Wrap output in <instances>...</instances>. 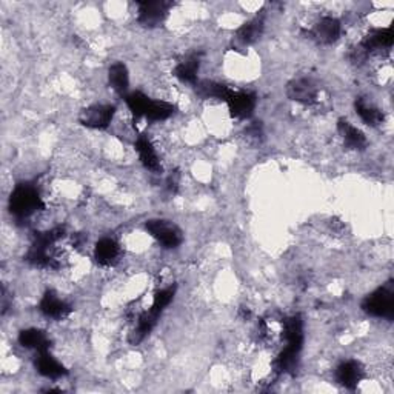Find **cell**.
<instances>
[{"label": "cell", "mask_w": 394, "mask_h": 394, "mask_svg": "<svg viewBox=\"0 0 394 394\" xmlns=\"http://www.w3.org/2000/svg\"><path fill=\"white\" fill-rule=\"evenodd\" d=\"M45 208L34 185L19 184L10 196V211L17 217H29L36 211Z\"/></svg>", "instance_id": "1"}, {"label": "cell", "mask_w": 394, "mask_h": 394, "mask_svg": "<svg viewBox=\"0 0 394 394\" xmlns=\"http://www.w3.org/2000/svg\"><path fill=\"white\" fill-rule=\"evenodd\" d=\"M368 315L374 317L391 319L394 315V291L391 285H385L382 288H378L370 296L365 299L362 305Z\"/></svg>", "instance_id": "2"}, {"label": "cell", "mask_w": 394, "mask_h": 394, "mask_svg": "<svg viewBox=\"0 0 394 394\" xmlns=\"http://www.w3.org/2000/svg\"><path fill=\"white\" fill-rule=\"evenodd\" d=\"M147 231L165 248H176L182 243V231L176 225L167 221H148Z\"/></svg>", "instance_id": "3"}, {"label": "cell", "mask_w": 394, "mask_h": 394, "mask_svg": "<svg viewBox=\"0 0 394 394\" xmlns=\"http://www.w3.org/2000/svg\"><path fill=\"white\" fill-rule=\"evenodd\" d=\"M116 108L112 105H93L82 111L80 114V123L86 128L105 130L114 117Z\"/></svg>", "instance_id": "4"}, {"label": "cell", "mask_w": 394, "mask_h": 394, "mask_svg": "<svg viewBox=\"0 0 394 394\" xmlns=\"http://www.w3.org/2000/svg\"><path fill=\"white\" fill-rule=\"evenodd\" d=\"M228 105L231 116L236 119H248L256 108V96L249 91H233L225 100Z\"/></svg>", "instance_id": "5"}, {"label": "cell", "mask_w": 394, "mask_h": 394, "mask_svg": "<svg viewBox=\"0 0 394 394\" xmlns=\"http://www.w3.org/2000/svg\"><path fill=\"white\" fill-rule=\"evenodd\" d=\"M171 3L168 2H140L137 21H139V23L143 25V27H158V25L165 21Z\"/></svg>", "instance_id": "6"}, {"label": "cell", "mask_w": 394, "mask_h": 394, "mask_svg": "<svg viewBox=\"0 0 394 394\" xmlns=\"http://www.w3.org/2000/svg\"><path fill=\"white\" fill-rule=\"evenodd\" d=\"M286 96L295 102L304 105H312L317 102V86L310 79H295L286 85Z\"/></svg>", "instance_id": "7"}, {"label": "cell", "mask_w": 394, "mask_h": 394, "mask_svg": "<svg viewBox=\"0 0 394 394\" xmlns=\"http://www.w3.org/2000/svg\"><path fill=\"white\" fill-rule=\"evenodd\" d=\"M341 33L342 25L336 17H323L315 25V28L308 34L311 36V39L322 43V45H330V43H334L339 39Z\"/></svg>", "instance_id": "8"}, {"label": "cell", "mask_w": 394, "mask_h": 394, "mask_svg": "<svg viewBox=\"0 0 394 394\" xmlns=\"http://www.w3.org/2000/svg\"><path fill=\"white\" fill-rule=\"evenodd\" d=\"M364 379V368L358 360H347L337 367L336 380L345 389L353 390Z\"/></svg>", "instance_id": "9"}, {"label": "cell", "mask_w": 394, "mask_h": 394, "mask_svg": "<svg viewBox=\"0 0 394 394\" xmlns=\"http://www.w3.org/2000/svg\"><path fill=\"white\" fill-rule=\"evenodd\" d=\"M40 311L54 321H64L71 315V306L64 300L59 299L53 291H47L40 300Z\"/></svg>", "instance_id": "10"}, {"label": "cell", "mask_w": 394, "mask_h": 394, "mask_svg": "<svg viewBox=\"0 0 394 394\" xmlns=\"http://www.w3.org/2000/svg\"><path fill=\"white\" fill-rule=\"evenodd\" d=\"M121 256H122L121 245H119L114 239L105 237V239H100L96 243L95 258L99 265H102V267L116 265L119 259H121Z\"/></svg>", "instance_id": "11"}, {"label": "cell", "mask_w": 394, "mask_h": 394, "mask_svg": "<svg viewBox=\"0 0 394 394\" xmlns=\"http://www.w3.org/2000/svg\"><path fill=\"white\" fill-rule=\"evenodd\" d=\"M393 45V31L391 28H380L374 29L368 34L364 40L360 42L359 48L364 51L367 56L376 51V49L382 48H390Z\"/></svg>", "instance_id": "12"}, {"label": "cell", "mask_w": 394, "mask_h": 394, "mask_svg": "<svg viewBox=\"0 0 394 394\" xmlns=\"http://www.w3.org/2000/svg\"><path fill=\"white\" fill-rule=\"evenodd\" d=\"M136 149L137 153H139V158L142 160L143 167L147 168V170L153 171V173H159L160 171V162L158 158V153H156V149L153 147V143L149 142V139L147 136H139L136 140Z\"/></svg>", "instance_id": "13"}, {"label": "cell", "mask_w": 394, "mask_h": 394, "mask_svg": "<svg viewBox=\"0 0 394 394\" xmlns=\"http://www.w3.org/2000/svg\"><path fill=\"white\" fill-rule=\"evenodd\" d=\"M337 130L342 136L345 145L352 149H364L367 147V137L362 133L359 128H356L354 125L349 123L345 119H341L337 122Z\"/></svg>", "instance_id": "14"}, {"label": "cell", "mask_w": 394, "mask_h": 394, "mask_svg": "<svg viewBox=\"0 0 394 394\" xmlns=\"http://www.w3.org/2000/svg\"><path fill=\"white\" fill-rule=\"evenodd\" d=\"M36 368L42 376L48 379H59L66 374L65 367L56 360L48 352L39 353V358L36 359Z\"/></svg>", "instance_id": "15"}, {"label": "cell", "mask_w": 394, "mask_h": 394, "mask_svg": "<svg viewBox=\"0 0 394 394\" xmlns=\"http://www.w3.org/2000/svg\"><path fill=\"white\" fill-rule=\"evenodd\" d=\"M19 343H21V345L25 348L36 349V352H39V353L48 352V348H49L48 336L37 328L23 330L22 333L19 334Z\"/></svg>", "instance_id": "16"}, {"label": "cell", "mask_w": 394, "mask_h": 394, "mask_svg": "<svg viewBox=\"0 0 394 394\" xmlns=\"http://www.w3.org/2000/svg\"><path fill=\"white\" fill-rule=\"evenodd\" d=\"M264 33V19L262 17H254L253 21H249L247 23H243L242 27L237 29V40L243 45H249V43H254L256 40Z\"/></svg>", "instance_id": "17"}, {"label": "cell", "mask_w": 394, "mask_h": 394, "mask_svg": "<svg viewBox=\"0 0 394 394\" xmlns=\"http://www.w3.org/2000/svg\"><path fill=\"white\" fill-rule=\"evenodd\" d=\"M354 106H356V112H358L359 117L367 125H370V127H379V125L384 122V112L380 111L378 106L368 103L365 99L356 100Z\"/></svg>", "instance_id": "18"}, {"label": "cell", "mask_w": 394, "mask_h": 394, "mask_svg": "<svg viewBox=\"0 0 394 394\" xmlns=\"http://www.w3.org/2000/svg\"><path fill=\"white\" fill-rule=\"evenodd\" d=\"M108 80L111 88L114 90L119 95H123L128 90V84H130V77H128V70L122 62H116L110 66L108 71Z\"/></svg>", "instance_id": "19"}, {"label": "cell", "mask_w": 394, "mask_h": 394, "mask_svg": "<svg viewBox=\"0 0 394 394\" xmlns=\"http://www.w3.org/2000/svg\"><path fill=\"white\" fill-rule=\"evenodd\" d=\"M200 65V58L197 54L190 56L188 59L179 64L174 70V76L186 84H196L197 82V71Z\"/></svg>", "instance_id": "20"}, {"label": "cell", "mask_w": 394, "mask_h": 394, "mask_svg": "<svg viewBox=\"0 0 394 394\" xmlns=\"http://www.w3.org/2000/svg\"><path fill=\"white\" fill-rule=\"evenodd\" d=\"M125 100H127L128 108H130L131 112H133V116L136 119L145 117L147 111L149 108V105H151V102H153L151 99L143 95V93H140V91L130 93V95L125 97Z\"/></svg>", "instance_id": "21"}, {"label": "cell", "mask_w": 394, "mask_h": 394, "mask_svg": "<svg viewBox=\"0 0 394 394\" xmlns=\"http://www.w3.org/2000/svg\"><path fill=\"white\" fill-rule=\"evenodd\" d=\"M197 93L205 99H219V100H227L230 96L231 90L227 85L211 82V80H205V82L197 85Z\"/></svg>", "instance_id": "22"}, {"label": "cell", "mask_w": 394, "mask_h": 394, "mask_svg": "<svg viewBox=\"0 0 394 394\" xmlns=\"http://www.w3.org/2000/svg\"><path fill=\"white\" fill-rule=\"evenodd\" d=\"M173 112H174V106L171 103L164 102V100H153L145 117L148 119V121L160 122V121H167L168 117H171Z\"/></svg>", "instance_id": "23"}, {"label": "cell", "mask_w": 394, "mask_h": 394, "mask_svg": "<svg viewBox=\"0 0 394 394\" xmlns=\"http://www.w3.org/2000/svg\"><path fill=\"white\" fill-rule=\"evenodd\" d=\"M174 295H176V286H170V288H165V290H160L154 295V300H153V305L151 308L158 312H164V310L167 308L168 305L173 302Z\"/></svg>", "instance_id": "24"}]
</instances>
